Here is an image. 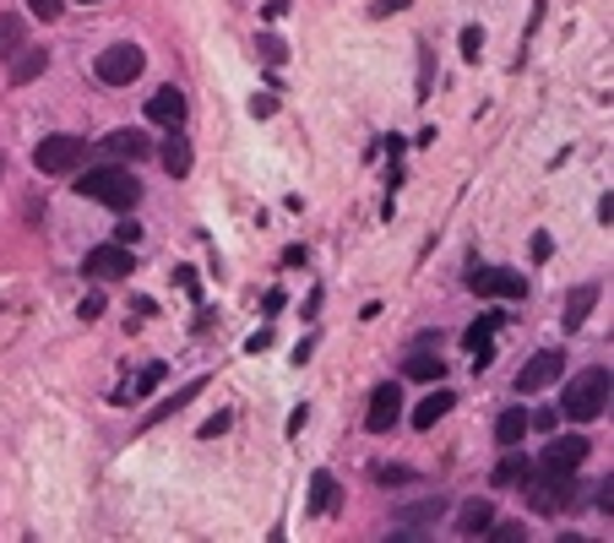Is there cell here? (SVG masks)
<instances>
[{"mask_svg": "<svg viewBox=\"0 0 614 543\" xmlns=\"http://www.w3.org/2000/svg\"><path fill=\"white\" fill-rule=\"evenodd\" d=\"M76 190L93 196V201H103V207H114V212H131V207L142 201V180H136L131 169H120V163H98V169H87V174L76 180Z\"/></svg>", "mask_w": 614, "mask_h": 543, "instance_id": "obj_1", "label": "cell"}, {"mask_svg": "<svg viewBox=\"0 0 614 543\" xmlns=\"http://www.w3.org/2000/svg\"><path fill=\"white\" fill-rule=\"evenodd\" d=\"M610 370H582L577 381H566V397H561V414L572 419V424H593L604 408H610Z\"/></svg>", "mask_w": 614, "mask_h": 543, "instance_id": "obj_2", "label": "cell"}, {"mask_svg": "<svg viewBox=\"0 0 614 543\" xmlns=\"http://www.w3.org/2000/svg\"><path fill=\"white\" fill-rule=\"evenodd\" d=\"M142 71H147V54H142L136 44H109V49L93 60V76H98L103 87H131Z\"/></svg>", "mask_w": 614, "mask_h": 543, "instance_id": "obj_3", "label": "cell"}, {"mask_svg": "<svg viewBox=\"0 0 614 543\" xmlns=\"http://www.w3.org/2000/svg\"><path fill=\"white\" fill-rule=\"evenodd\" d=\"M572 479L577 473H550V468H539V473H528V501H533V511H544V517H561L566 511V501H572Z\"/></svg>", "mask_w": 614, "mask_h": 543, "instance_id": "obj_4", "label": "cell"}, {"mask_svg": "<svg viewBox=\"0 0 614 543\" xmlns=\"http://www.w3.org/2000/svg\"><path fill=\"white\" fill-rule=\"evenodd\" d=\"M82 158H87V141H82V136H44V141L33 147L38 174H71Z\"/></svg>", "mask_w": 614, "mask_h": 543, "instance_id": "obj_5", "label": "cell"}, {"mask_svg": "<svg viewBox=\"0 0 614 543\" xmlns=\"http://www.w3.org/2000/svg\"><path fill=\"white\" fill-rule=\"evenodd\" d=\"M555 381H566V354L561 348H544V354H533L523 370H517V392H550Z\"/></svg>", "mask_w": 614, "mask_h": 543, "instance_id": "obj_6", "label": "cell"}, {"mask_svg": "<svg viewBox=\"0 0 614 543\" xmlns=\"http://www.w3.org/2000/svg\"><path fill=\"white\" fill-rule=\"evenodd\" d=\"M468 288L474 294H495V299H523L528 294V283L517 277V272H506V267H468Z\"/></svg>", "mask_w": 614, "mask_h": 543, "instance_id": "obj_7", "label": "cell"}, {"mask_svg": "<svg viewBox=\"0 0 614 543\" xmlns=\"http://www.w3.org/2000/svg\"><path fill=\"white\" fill-rule=\"evenodd\" d=\"M131 250L125 245H98V250H87V261H82V272L93 277V283H114V277H131Z\"/></svg>", "mask_w": 614, "mask_h": 543, "instance_id": "obj_8", "label": "cell"}, {"mask_svg": "<svg viewBox=\"0 0 614 543\" xmlns=\"http://www.w3.org/2000/svg\"><path fill=\"white\" fill-rule=\"evenodd\" d=\"M397 419H403V392H397V381H386V386H376V392H370L365 430H370V435H386Z\"/></svg>", "mask_w": 614, "mask_h": 543, "instance_id": "obj_9", "label": "cell"}, {"mask_svg": "<svg viewBox=\"0 0 614 543\" xmlns=\"http://www.w3.org/2000/svg\"><path fill=\"white\" fill-rule=\"evenodd\" d=\"M582 462H588V441L582 435H555L544 446V457H539V468H550V473H577Z\"/></svg>", "mask_w": 614, "mask_h": 543, "instance_id": "obj_10", "label": "cell"}, {"mask_svg": "<svg viewBox=\"0 0 614 543\" xmlns=\"http://www.w3.org/2000/svg\"><path fill=\"white\" fill-rule=\"evenodd\" d=\"M147 120L180 131V125H185V92H180V87H158V92L147 98Z\"/></svg>", "mask_w": 614, "mask_h": 543, "instance_id": "obj_11", "label": "cell"}, {"mask_svg": "<svg viewBox=\"0 0 614 543\" xmlns=\"http://www.w3.org/2000/svg\"><path fill=\"white\" fill-rule=\"evenodd\" d=\"M501 321H506V316H501V310H490V316H479V321H474V326H468V337H463V343H468V354H474V365H479V370H484V365H490V359H495V343H490V332H495V326H501Z\"/></svg>", "mask_w": 614, "mask_h": 543, "instance_id": "obj_12", "label": "cell"}, {"mask_svg": "<svg viewBox=\"0 0 614 543\" xmlns=\"http://www.w3.org/2000/svg\"><path fill=\"white\" fill-rule=\"evenodd\" d=\"M337 506H343V490H337V479L321 468V473L310 479V517H337Z\"/></svg>", "mask_w": 614, "mask_h": 543, "instance_id": "obj_13", "label": "cell"}, {"mask_svg": "<svg viewBox=\"0 0 614 543\" xmlns=\"http://www.w3.org/2000/svg\"><path fill=\"white\" fill-rule=\"evenodd\" d=\"M103 152H109V158H147L152 141H147V131H131V125H125V131H109V136H103Z\"/></svg>", "mask_w": 614, "mask_h": 543, "instance_id": "obj_14", "label": "cell"}, {"mask_svg": "<svg viewBox=\"0 0 614 543\" xmlns=\"http://www.w3.org/2000/svg\"><path fill=\"white\" fill-rule=\"evenodd\" d=\"M403 375H408V381H430V386H435V381H446V365H441V354L414 348V354L403 359Z\"/></svg>", "mask_w": 614, "mask_h": 543, "instance_id": "obj_15", "label": "cell"}, {"mask_svg": "<svg viewBox=\"0 0 614 543\" xmlns=\"http://www.w3.org/2000/svg\"><path fill=\"white\" fill-rule=\"evenodd\" d=\"M44 65H49V49H16V54H11V82L27 87V82L44 76Z\"/></svg>", "mask_w": 614, "mask_h": 543, "instance_id": "obj_16", "label": "cell"}, {"mask_svg": "<svg viewBox=\"0 0 614 543\" xmlns=\"http://www.w3.org/2000/svg\"><path fill=\"white\" fill-rule=\"evenodd\" d=\"M452 408H457V397H452V392H430V397L414 408V430H435Z\"/></svg>", "mask_w": 614, "mask_h": 543, "instance_id": "obj_17", "label": "cell"}, {"mask_svg": "<svg viewBox=\"0 0 614 543\" xmlns=\"http://www.w3.org/2000/svg\"><path fill=\"white\" fill-rule=\"evenodd\" d=\"M435 517H441V501H425V506H408L397 522H392V533L397 539H408V533H425V528H435Z\"/></svg>", "mask_w": 614, "mask_h": 543, "instance_id": "obj_18", "label": "cell"}, {"mask_svg": "<svg viewBox=\"0 0 614 543\" xmlns=\"http://www.w3.org/2000/svg\"><path fill=\"white\" fill-rule=\"evenodd\" d=\"M490 522H495V506L490 501H468L463 511H457V533H490Z\"/></svg>", "mask_w": 614, "mask_h": 543, "instance_id": "obj_19", "label": "cell"}, {"mask_svg": "<svg viewBox=\"0 0 614 543\" xmlns=\"http://www.w3.org/2000/svg\"><path fill=\"white\" fill-rule=\"evenodd\" d=\"M163 169H169L174 180L191 174V141H185L180 131H169V141H163Z\"/></svg>", "mask_w": 614, "mask_h": 543, "instance_id": "obj_20", "label": "cell"}, {"mask_svg": "<svg viewBox=\"0 0 614 543\" xmlns=\"http://www.w3.org/2000/svg\"><path fill=\"white\" fill-rule=\"evenodd\" d=\"M593 305H599V288H593V283H588V288H577V294H572V305H566V332H577V326L593 316Z\"/></svg>", "mask_w": 614, "mask_h": 543, "instance_id": "obj_21", "label": "cell"}, {"mask_svg": "<svg viewBox=\"0 0 614 543\" xmlns=\"http://www.w3.org/2000/svg\"><path fill=\"white\" fill-rule=\"evenodd\" d=\"M523 435H528V414H523V408H506V414L495 419V441H501V446H517Z\"/></svg>", "mask_w": 614, "mask_h": 543, "instance_id": "obj_22", "label": "cell"}, {"mask_svg": "<svg viewBox=\"0 0 614 543\" xmlns=\"http://www.w3.org/2000/svg\"><path fill=\"white\" fill-rule=\"evenodd\" d=\"M16 49H27V27L22 16H0V60H11Z\"/></svg>", "mask_w": 614, "mask_h": 543, "instance_id": "obj_23", "label": "cell"}, {"mask_svg": "<svg viewBox=\"0 0 614 543\" xmlns=\"http://www.w3.org/2000/svg\"><path fill=\"white\" fill-rule=\"evenodd\" d=\"M528 473H533V468H528L523 457H506V462L495 468V484H501V490H512V484H528Z\"/></svg>", "mask_w": 614, "mask_h": 543, "instance_id": "obj_24", "label": "cell"}, {"mask_svg": "<svg viewBox=\"0 0 614 543\" xmlns=\"http://www.w3.org/2000/svg\"><path fill=\"white\" fill-rule=\"evenodd\" d=\"M408 479H414V468H403V462H381L376 468V484H386V490L392 484H408Z\"/></svg>", "mask_w": 614, "mask_h": 543, "instance_id": "obj_25", "label": "cell"}, {"mask_svg": "<svg viewBox=\"0 0 614 543\" xmlns=\"http://www.w3.org/2000/svg\"><path fill=\"white\" fill-rule=\"evenodd\" d=\"M490 533H495L501 543H523V539H528V528H523V522H490Z\"/></svg>", "mask_w": 614, "mask_h": 543, "instance_id": "obj_26", "label": "cell"}, {"mask_svg": "<svg viewBox=\"0 0 614 543\" xmlns=\"http://www.w3.org/2000/svg\"><path fill=\"white\" fill-rule=\"evenodd\" d=\"M479 49H484V33H479V27H463V54L479 60Z\"/></svg>", "mask_w": 614, "mask_h": 543, "instance_id": "obj_27", "label": "cell"}, {"mask_svg": "<svg viewBox=\"0 0 614 543\" xmlns=\"http://www.w3.org/2000/svg\"><path fill=\"white\" fill-rule=\"evenodd\" d=\"M33 5V16H44V22H54L60 11H65V0H27Z\"/></svg>", "mask_w": 614, "mask_h": 543, "instance_id": "obj_28", "label": "cell"}, {"mask_svg": "<svg viewBox=\"0 0 614 543\" xmlns=\"http://www.w3.org/2000/svg\"><path fill=\"white\" fill-rule=\"evenodd\" d=\"M533 256H539V261H550V256H555V245H550V234H533Z\"/></svg>", "mask_w": 614, "mask_h": 543, "instance_id": "obj_29", "label": "cell"}, {"mask_svg": "<svg viewBox=\"0 0 614 543\" xmlns=\"http://www.w3.org/2000/svg\"><path fill=\"white\" fill-rule=\"evenodd\" d=\"M223 430H229V414H218V419H207V424H201V435H207V441H212V435H223Z\"/></svg>", "mask_w": 614, "mask_h": 543, "instance_id": "obj_30", "label": "cell"}, {"mask_svg": "<svg viewBox=\"0 0 614 543\" xmlns=\"http://www.w3.org/2000/svg\"><path fill=\"white\" fill-rule=\"evenodd\" d=\"M261 54H267V60H283V44H278V38L267 33V38H261Z\"/></svg>", "mask_w": 614, "mask_h": 543, "instance_id": "obj_31", "label": "cell"}, {"mask_svg": "<svg viewBox=\"0 0 614 543\" xmlns=\"http://www.w3.org/2000/svg\"><path fill=\"white\" fill-rule=\"evenodd\" d=\"M82 316H87V321H98V316H103V299H98V294H93V299H82Z\"/></svg>", "mask_w": 614, "mask_h": 543, "instance_id": "obj_32", "label": "cell"}, {"mask_svg": "<svg viewBox=\"0 0 614 543\" xmlns=\"http://www.w3.org/2000/svg\"><path fill=\"white\" fill-rule=\"evenodd\" d=\"M82 5H98V0H82Z\"/></svg>", "mask_w": 614, "mask_h": 543, "instance_id": "obj_33", "label": "cell"}, {"mask_svg": "<svg viewBox=\"0 0 614 543\" xmlns=\"http://www.w3.org/2000/svg\"><path fill=\"white\" fill-rule=\"evenodd\" d=\"M0 169H5V158H0Z\"/></svg>", "mask_w": 614, "mask_h": 543, "instance_id": "obj_34", "label": "cell"}]
</instances>
